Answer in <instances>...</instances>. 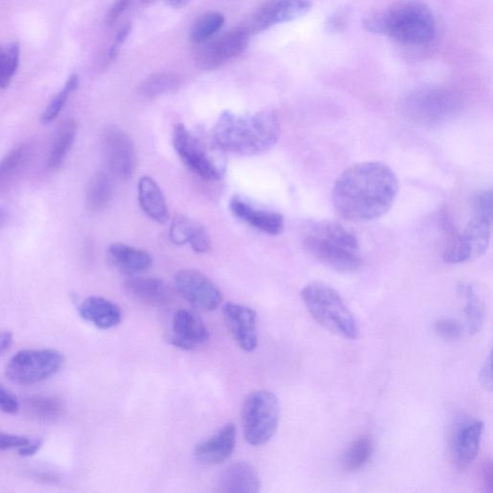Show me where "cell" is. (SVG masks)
I'll list each match as a JSON object with an SVG mask.
<instances>
[{
    "instance_id": "6da1fadb",
    "label": "cell",
    "mask_w": 493,
    "mask_h": 493,
    "mask_svg": "<svg viewBox=\"0 0 493 493\" xmlns=\"http://www.w3.org/2000/svg\"><path fill=\"white\" fill-rule=\"evenodd\" d=\"M399 192L393 170L379 162L359 163L344 170L332 189L338 215L352 223L383 217L392 207Z\"/></svg>"
},
{
    "instance_id": "7a4b0ae2",
    "label": "cell",
    "mask_w": 493,
    "mask_h": 493,
    "mask_svg": "<svg viewBox=\"0 0 493 493\" xmlns=\"http://www.w3.org/2000/svg\"><path fill=\"white\" fill-rule=\"evenodd\" d=\"M281 136L277 113L264 110L252 115L223 112L213 129V140L223 152L256 156L271 151Z\"/></svg>"
},
{
    "instance_id": "3957f363",
    "label": "cell",
    "mask_w": 493,
    "mask_h": 493,
    "mask_svg": "<svg viewBox=\"0 0 493 493\" xmlns=\"http://www.w3.org/2000/svg\"><path fill=\"white\" fill-rule=\"evenodd\" d=\"M363 24L368 32L388 36L406 46L428 45L436 35L433 12L419 0H403L388 9L371 12Z\"/></svg>"
},
{
    "instance_id": "277c9868",
    "label": "cell",
    "mask_w": 493,
    "mask_h": 493,
    "mask_svg": "<svg viewBox=\"0 0 493 493\" xmlns=\"http://www.w3.org/2000/svg\"><path fill=\"white\" fill-rule=\"evenodd\" d=\"M306 251L327 268L340 273H353L362 268L361 246L356 234L343 224L318 221L304 233Z\"/></svg>"
},
{
    "instance_id": "5b68a950",
    "label": "cell",
    "mask_w": 493,
    "mask_h": 493,
    "mask_svg": "<svg viewBox=\"0 0 493 493\" xmlns=\"http://www.w3.org/2000/svg\"><path fill=\"white\" fill-rule=\"evenodd\" d=\"M492 224V191L483 190L473 199V216L462 233L445 217V246L444 260L449 264L468 262L487 251Z\"/></svg>"
},
{
    "instance_id": "8992f818",
    "label": "cell",
    "mask_w": 493,
    "mask_h": 493,
    "mask_svg": "<svg viewBox=\"0 0 493 493\" xmlns=\"http://www.w3.org/2000/svg\"><path fill=\"white\" fill-rule=\"evenodd\" d=\"M301 296L315 321L331 334L350 340L361 335L357 318L335 288L312 283L303 288Z\"/></svg>"
},
{
    "instance_id": "52a82bcc",
    "label": "cell",
    "mask_w": 493,
    "mask_h": 493,
    "mask_svg": "<svg viewBox=\"0 0 493 493\" xmlns=\"http://www.w3.org/2000/svg\"><path fill=\"white\" fill-rule=\"evenodd\" d=\"M462 104L454 90L427 86L409 92L401 101V111L411 122L433 127L455 117Z\"/></svg>"
},
{
    "instance_id": "ba28073f",
    "label": "cell",
    "mask_w": 493,
    "mask_h": 493,
    "mask_svg": "<svg viewBox=\"0 0 493 493\" xmlns=\"http://www.w3.org/2000/svg\"><path fill=\"white\" fill-rule=\"evenodd\" d=\"M279 421L277 397L269 391L251 392L242 409V424L246 441L254 446L269 443L277 432Z\"/></svg>"
},
{
    "instance_id": "9c48e42d",
    "label": "cell",
    "mask_w": 493,
    "mask_h": 493,
    "mask_svg": "<svg viewBox=\"0 0 493 493\" xmlns=\"http://www.w3.org/2000/svg\"><path fill=\"white\" fill-rule=\"evenodd\" d=\"M63 364L64 357L57 350H22L10 359L6 376L18 384H34L57 374Z\"/></svg>"
},
{
    "instance_id": "30bf717a",
    "label": "cell",
    "mask_w": 493,
    "mask_h": 493,
    "mask_svg": "<svg viewBox=\"0 0 493 493\" xmlns=\"http://www.w3.org/2000/svg\"><path fill=\"white\" fill-rule=\"evenodd\" d=\"M250 32L245 28H236L215 41L195 45L193 57L199 69L215 71L226 61L232 60L247 49Z\"/></svg>"
},
{
    "instance_id": "8fae6325",
    "label": "cell",
    "mask_w": 493,
    "mask_h": 493,
    "mask_svg": "<svg viewBox=\"0 0 493 493\" xmlns=\"http://www.w3.org/2000/svg\"><path fill=\"white\" fill-rule=\"evenodd\" d=\"M172 145L182 160L196 175L207 181L221 179L223 171L205 144L196 137L186 127L179 124L172 131Z\"/></svg>"
},
{
    "instance_id": "7c38bea8",
    "label": "cell",
    "mask_w": 493,
    "mask_h": 493,
    "mask_svg": "<svg viewBox=\"0 0 493 493\" xmlns=\"http://www.w3.org/2000/svg\"><path fill=\"white\" fill-rule=\"evenodd\" d=\"M180 295L196 309L212 312L218 309L223 296L218 286L202 272L183 269L175 276Z\"/></svg>"
},
{
    "instance_id": "4fadbf2b",
    "label": "cell",
    "mask_w": 493,
    "mask_h": 493,
    "mask_svg": "<svg viewBox=\"0 0 493 493\" xmlns=\"http://www.w3.org/2000/svg\"><path fill=\"white\" fill-rule=\"evenodd\" d=\"M312 7V0H266L245 28L250 34H259L277 24L300 19Z\"/></svg>"
},
{
    "instance_id": "5bb4252c",
    "label": "cell",
    "mask_w": 493,
    "mask_h": 493,
    "mask_svg": "<svg viewBox=\"0 0 493 493\" xmlns=\"http://www.w3.org/2000/svg\"><path fill=\"white\" fill-rule=\"evenodd\" d=\"M104 153L114 177L129 180L136 170L135 144L127 132L117 127L106 128L103 135Z\"/></svg>"
},
{
    "instance_id": "9a60e30c",
    "label": "cell",
    "mask_w": 493,
    "mask_h": 493,
    "mask_svg": "<svg viewBox=\"0 0 493 493\" xmlns=\"http://www.w3.org/2000/svg\"><path fill=\"white\" fill-rule=\"evenodd\" d=\"M484 423L476 419L463 420L452 436V457L460 471L468 470L478 456L481 445Z\"/></svg>"
},
{
    "instance_id": "2e32d148",
    "label": "cell",
    "mask_w": 493,
    "mask_h": 493,
    "mask_svg": "<svg viewBox=\"0 0 493 493\" xmlns=\"http://www.w3.org/2000/svg\"><path fill=\"white\" fill-rule=\"evenodd\" d=\"M223 313L231 334L240 348L252 352L258 348L257 313L248 306L226 304Z\"/></svg>"
},
{
    "instance_id": "e0dca14e",
    "label": "cell",
    "mask_w": 493,
    "mask_h": 493,
    "mask_svg": "<svg viewBox=\"0 0 493 493\" xmlns=\"http://www.w3.org/2000/svg\"><path fill=\"white\" fill-rule=\"evenodd\" d=\"M209 339V332L203 320L188 310H180L172 320L171 343L183 350H192Z\"/></svg>"
},
{
    "instance_id": "ac0fdd59",
    "label": "cell",
    "mask_w": 493,
    "mask_h": 493,
    "mask_svg": "<svg viewBox=\"0 0 493 493\" xmlns=\"http://www.w3.org/2000/svg\"><path fill=\"white\" fill-rule=\"evenodd\" d=\"M230 208L236 218L264 233L277 235L284 231L285 218L277 212L258 209L237 197L232 199Z\"/></svg>"
},
{
    "instance_id": "d6986e66",
    "label": "cell",
    "mask_w": 493,
    "mask_h": 493,
    "mask_svg": "<svg viewBox=\"0 0 493 493\" xmlns=\"http://www.w3.org/2000/svg\"><path fill=\"white\" fill-rule=\"evenodd\" d=\"M128 295L144 304L160 308L171 302V287L156 277H131L125 283Z\"/></svg>"
},
{
    "instance_id": "ffe728a7",
    "label": "cell",
    "mask_w": 493,
    "mask_h": 493,
    "mask_svg": "<svg viewBox=\"0 0 493 493\" xmlns=\"http://www.w3.org/2000/svg\"><path fill=\"white\" fill-rule=\"evenodd\" d=\"M236 427L233 423L225 425L215 436L195 448V456L206 464H220L228 460L235 447Z\"/></svg>"
},
{
    "instance_id": "44dd1931",
    "label": "cell",
    "mask_w": 493,
    "mask_h": 493,
    "mask_svg": "<svg viewBox=\"0 0 493 493\" xmlns=\"http://www.w3.org/2000/svg\"><path fill=\"white\" fill-rule=\"evenodd\" d=\"M260 487V479L254 466L238 462L222 473L218 490L224 493H256Z\"/></svg>"
},
{
    "instance_id": "7402d4cb",
    "label": "cell",
    "mask_w": 493,
    "mask_h": 493,
    "mask_svg": "<svg viewBox=\"0 0 493 493\" xmlns=\"http://www.w3.org/2000/svg\"><path fill=\"white\" fill-rule=\"evenodd\" d=\"M80 316L101 330H110L122 322V311L113 302L97 296L87 298L78 309Z\"/></svg>"
},
{
    "instance_id": "603a6c76",
    "label": "cell",
    "mask_w": 493,
    "mask_h": 493,
    "mask_svg": "<svg viewBox=\"0 0 493 493\" xmlns=\"http://www.w3.org/2000/svg\"><path fill=\"white\" fill-rule=\"evenodd\" d=\"M109 257L119 270L131 275L149 270L153 264L148 252L124 243L112 244L109 249Z\"/></svg>"
},
{
    "instance_id": "cb8c5ba5",
    "label": "cell",
    "mask_w": 493,
    "mask_h": 493,
    "mask_svg": "<svg viewBox=\"0 0 493 493\" xmlns=\"http://www.w3.org/2000/svg\"><path fill=\"white\" fill-rule=\"evenodd\" d=\"M139 204L149 218L159 224L169 220V210L164 195L152 178L145 176L138 183Z\"/></svg>"
},
{
    "instance_id": "d4e9b609",
    "label": "cell",
    "mask_w": 493,
    "mask_h": 493,
    "mask_svg": "<svg viewBox=\"0 0 493 493\" xmlns=\"http://www.w3.org/2000/svg\"><path fill=\"white\" fill-rule=\"evenodd\" d=\"M458 295L462 303L464 315V330L470 335H477L484 325V310L480 302L474 286L471 284H461Z\"/></svg>"
},
{
    "instance_id": "484cf974",
    "label": "cell",
    "mask_w": 493,
    "mask_h": 493,
    "mask_svg": "<svg viewBox=\"0 0 493 493\" xmlns=\"http://www.w3.org/2000/svg\"><path fill=\"white\" fill-rule=\"evenodd\" d=\"M31 158L28 145H20L0 162V192L7 191L20 178Z\"/></svg>"
},
{
    "instance_id": "4316f807",
    "label": "cell",
    "mask_w": 493,
    "mask_h": 493,
    "mask_svg": "<svg viewBox=\"0 0 493 493\" xmlns=\"http://www.w3.org/2000/svg\"><path fill=\"white\" fill-rule=\"evenodd\" d=\"M374 439L369 435H363L352 443L342 460L346 472H356L365 468L374 454Z\"/></svg>"
},
{
    "instance_id": "83f0119b",
    "label": "cell",
    "mask_w": 493,
    "mask_h": 493,
    "mask_svg": "<svg viewBox=\"0 0 493 493\" xmlns=\"http://www.w3.org/2000/svg\"><path fill=\"white\" fill-rule=\"evenodd\" d=\"M77 126L73 119H66L60 126L55 143H53L48 157V168L58 170L72 148L76 136Z\"/></svg>"
},
{
    "instance_id": "f1b7e54d",
    "label": "cell",
    "mask_w": 493,
    "mask_h": 493,
    "mask_svg": "<svg viewBox=\"0 0 493 493\" xmlns=\"http://www.w3.org/2000/svg\"><path fill=\"white\" fill-rule=\"evenodd\" d=\"M113 195L110 178L104 172H98L92 178L87 190L86 204L92 212H101L111 202Z\"/></svg>"
},
{
    "instance_id": "f546056e",
    "label": "cell",
    "mask_w": 493,
    "mask_h": 493,
    "mask_svg": "<svg viewBox=\"0 0 493 493\" xmlns=\"http://www.w3.org/2000/svg\"><path fill=\"white\" fill-rule=\"evenodd\" d=\"M180 88V79L172 74H154L145 79L141 85L142 94L145 98L154 99L160 96L174 94Z\"/></svg>"
},
{
    "instance_id": "4dcf8cb0",
    "label": "cell",
    "mask_w": 493,
    "mask_h": 493,
    "mask_svg": "<svg viewBox=\"0 0 493 493\" xmlns=\"http://www.w3.org/2000/svg\"><path fill=\"white\" fill-rule=\"evenodd\" d=\"M224 23V18L220 13L208 12L194 23L190 32L191 41L195 44H202L215 36Z\"/></svg>"
},
{
    "instance_id": "1f68e13d",
    "label": "cell",
    "mask_w": 493,
    "mask_h": 493,
    "mask_svg": "<svg viewBox=\"0 0 493 493\" xmlns=\"http://www.w3.org/2000/svg\"><path fill=\"white\" fill-rule=\"evenodd\" d=\"M20 57L19 43L0 46V89H5L12 82L19 68Z\"/></svg>"
},
{
    "instance_id": "d6a6232c",
    "label": "cell",
    "mask_w": 493,
    "mask_h": 493,
    "mask_svg": "<svg viewBox=\"0 0 493 493\" xmlns=\"http://www.w3.org/2000/svg\"><path fill=\"white\" fill-rule=\"evenodd\" d=\"M79 85V77L77 75H73L66 80L63 89L58 92V94L51 100L48 108L43 113L42 122L45 125H48L55 121V119L59 116L62 110L64 109L65 104L74 92L77 90Z\"/></svg>"
},
{
    "instance_id": "836d02e7",
    "label": "cell",
    "mask_w": 493,
    "mask_h": 493,
    "mask_svg": "<svg viewBox=\"0 0 493 493\" xmlns=\"http://www.w3.org/2000/svg\"><path fill=\"white\" fill-rule=\"evenodd\" d=\"M26 409L37 419L53 420L60 415L62 407L58 400L51 397H31L26 400Z\"/></svg>"
},
{
    "instance_id": "e575fe53",
    "label": "cell",
    "mask_w": 493,
    "mask_h": 493,
    "mask_svg": "<svg viewBox=\"0 0 493 493\" xmlns=\"http://www.w3.org/2000/svg\"><path fill=\"white\" fill-rule=\"evenodd\" d=\"M193 223L190 219L181 216L172 220L170 229L172 242L176 245L188 244Z\"/></svg>"
},
{
    "instance_id": "d590c367",
    "label": "cell",
    "mask_w": 493,
    "mask_h": 493,
    "mask_svg": "<svg viewBox=\"0 0 493 493\" xmlns=\"http://www.w3.org/2000/svg\"><path fill=\"white\" fill-rule=\"evenodd\" d=\"M188 243L198 254H205L210 250L211 240L204 225L193 223Z\"/></svg>"
},
{
    "instance_id": "8d00e7d4",
    "label": "cell",
    "mask_w": 493,
    "mask_h": 493,
    "mask_svg": "<svg viewBox=\"0 0 493 493\" xmlns=\"http://www.w3.org/2000/svg\"><path fill=\"white\" fill-rule=\"evenodd\" d=\"M463 330L462 324L453 318H442L436 323L437 334L448 340L459 339L463 334Z\"/></svg>"
},
{
    "instance_id": "74e56055",
    "label": "cell",
    "mask_w": 493,
    "mask_h": 493,
    "mask_svg": "<svg viewBox=\"0 0 493 493\" xmlns=\"http://www.w3.org/2000/svg\"><path fill=\"white\" fill-rule=\"evenodd\" d=\"M29 437L0 431V450L21 449L31 444Z\"/></svg>"
},
{
    "instance_id": "f35d334b",
    "label": "cell",
    "mask_w": 493,
    "mask_h": 493,
    "mask_svg": "<svg viewBox=\"0 0 493 493\" xmlns=\"http://www.w3.org/2000/svg\"><path fill=\"white\" fill-rule=\"evenodd\" d=\"M19 409L20 404L17 398L0 384V409L6 412V414L15 415Z\"/></svg>"
},
{
    "instance_id": "ab89813d",
    "label": "cell",
    "mask_w": 493,
    "mask_h": 493,
    "mask_svg": "<svg viewBox=\"0 0 493 493\" xmlns=\"http://www.w3.org/2000/svg\"><path fill=\"white\" fill-rule=\"evenodd\" d=\"M130 32H131L130 23L125 24L124 26H122L121 29L119 30V31L115 36V41L110 47L109 51L110 61H113L117 57L119 48H121V46L125 43Z\"/></svg>"
},
{
    "instance_id": "60d3db41",
    "label": "cell",
    "mask_w": 493,
    "mask_h": 493,
    "mask_svg": "<svg viewBox=\"0 0 493 493\" xmlns=\"http://www.w3.org/2000/svg\"><path fill=\"white\" fill-rule=\"evenodd\" d=\"M133 0H116L108 14L109 24H113L117 22V20L121 17L126 10L130 6Z\"/></svg>"
},
{
    "instance_id": "b9f144b4",
    "label": "cell",
    "mask_w": 493,
    "mask_h": 493,
    "mask_svg": "<svg viewBox=\"0 0 493 493\" xmlns=\"http://www.w3.org/2000/svg\"><path fill=\"white\" fill-rule=\"evenodd\" d=\"M479 380L485 390L489 392L492 391L491 355L489 356L487 361L481 368V371H480Z\"/></svg>"
},
{
    "instance_id": "7bdbcfd3",
    "label": "cell",
    "mask_w": 493,
    "mask_h": 493,
    "mask_svg": "<svg viewBox=\"0 0 493 493\" xmlns=\"http://www.w3.org/2000/svg\"><path fill=\"white\" fill-rule=\"evenodd\" d=\"M43 445L42 441H35L31 442L28 445H25L24 447L19 449V454L22 457H31L36 454V453L41 448Z\"/></svg>"
},
{
    "instance_id": "ee69618b",
    "label": "cell",
    "mask_w": 493,
    "mask_h": 493,
    "mask_svg": "<svg viewBox=\"0 0 493 493\" xmlns=\"http://www.w3.org/2000/svg\"><path fill=\"white\" fill-rule=\"evenodd\" d=\"M483 481L484 484L489 488L490 491L493 490V469H492V463L490 462H488L484 465L483 469Z\"/></svg>"
},
{
    "instance_id": "f6af8a7d",
    "label": "cell",
    "mask_w": 493,
    "mask_h": 493,
    "mask_svg": "<svg viewBox=\"0 0 493 493\" xmlns=\"http://www.w3.org/2000/svg\"><path fill=\"white\" fill-rule=\"evenodd\" d=\"M13 342V336L9 331L0 332V355L9 349Z\"/></svg>"
},
{
    "instance_id": "bcb514c9",
    "label": "cell",
    "mask_w": 493,
    "mask_h": 493,
    "mask_svg": "<svg viewBox=\"0 0 493 493\" xmlns=\"http://www.w3.org/2000/svg\"><path fill=\"white\" fill-rule=\"evenodd\" d=\"M343 25H344V18L341 14H339L330 18V22H328L330 31H339L342 29Z\"/></svg>"
},
{
    "instance_id": "7dc6e473",
    "label": "cell",
    "mask_w": 493,
    "mask_h": 493,
    "mask_svg": "<svg viewBox=\"0 0 493 493\" xmlns=\"http://www.w3.org/2000/svg\"><path fill=\"white\" fill-rule=\"evenodd\" d=\"M191 0H167V3L172 8H183L188 5Z\"/></svg>"
},
{
    "instance_id": "c3c4849f",
    "label": "cell",
    "mask_w": 493,
    "mask_h": 493,
    "mask_svg": "<svg viewBox=\"0 0 493 493\" xmlns=\"http://www.w3.org/2000/svg\"><path fill=\"white\" fill-rule=\"evenodd\" d=\"M7 222V215H6V212L0 208V228H3V226L6 224Z\"/></svg>"
}]
</instances>
